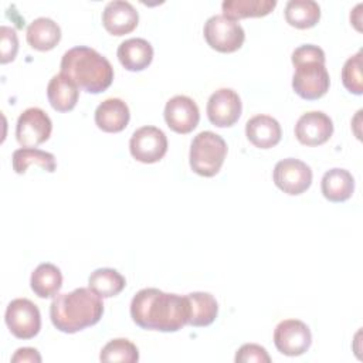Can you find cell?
I'll use <instances>...</instances> for the list:
<instances>
[{
	"label": "cell",
	"mask_w": 363,
	"mask_h": 363,
	"mask_svg": "<svg viewBox=\"0 0 363 363\" xmlns=\"http://www.w3.org/2000/svg\"><path fill=\"white\" fill-rule=\"evenodd\" d=\"M129 150L133 159L140 163H156L167 152V138L156 126H142L132 133Z\"/></svg>",
	"instance_id": "obj_10"
},
{
	"label": "cell",
	"mask_w": 363,
	"mask_h": 363,
	"mask_svg": "<svg viewBox=\"0 0 363 363\" xmlns=\"http://www.w3.org/2000/svg\"><path fill=\"white\" fill-rule=\"evenodd\" d=\"M52 130L50 116L40 108H27L17 119L16 138L23 147H37L48 140Z\"/></svg>",
	"instance_id": "obj_9"
},
{
	"label": "cell",
	"mask_w": 363,
	"mask_h": 363,
	"mask_svg": "<svg viewBox=\"0 0 363 363\" xmlns=\"http://www.w3.org/2000/svg\"><path fill=\"white\" fill-rule=\"evenodd\" d=\"M333 133L332 119L320 111L303 113L295 125V136L305 146H319L326 143Z\"/></svg>",
	"instance_id": "obj_14"
},
{
	"label": "cell",
	"mask_w": 363,
	"mask_h": 363,
	"mask_svg": "<svg viewBox=\"0 0 363 363\" xmlns=\"http://www.w3.org/2000/svg\"><path fill=\"white\" fill-rule=\"evenodd\" d=\"M272 179L279 190L289 196H298L311 187L312 170L305 162L286 157L275 164Z\"/></svg>",
	"instance_id": "obj_8"
},
{
	"label": "cell",
	"mask_w": 363,
	"mask_h": 363,
	"mask_svg": "<svg viewBox=\"0 0 363 363\" xmlns=\"http://www.w3.org/2000/svg\"><path fill=\"white\" fill-rule=\"evenodd\" d=\"M235 362L237 363H269L271 357L265 347L255 345V343H245L242 345L235 354Z\"/></svg>",
	"instance_id": "obj_31"
},
{
	"label": "cell",
	"mask_w": 363,
	"mask_h": 363,
	"mask_svg": "<svg viewBox=\"0 0 363 363\" xmlns=\"http://www.w3.org/2000/svg\"><path fill=\"white\" fill-rule=\"evenodd\" d=\"M47 98L50 105L58 112L72 111L79 98V88L64 74L54 75L47 86Z\"/></svg>",
	"instance_id": "obj_19"
},
{
	"label": "cell",
	"mask_w": 363,
	"mask_h": 363,
	"mask_svg": "<svg viewBox=\"0 0 363 363\" xmlns=\"http://www.w3.org/2000/svg\"><path fill=\"white\" fill-rule=\"evenodd\" d=\"M30 286L38 298H52L62 286V274L54 264L43 262L33 271Z\"/></svg>",
	"instance_id": "obj_22"
},
{
	"label": "cell",
	"mask_w": 363,
	"mask_h": 363,
	"mask_svg": "<svg viewBox=\"0 0 363 363\" xmlns=\"http://www.w3.org/2000/svg\"><path fill=\"white\" fill-rule=\"evenodd\" d=\"M26 38L31 48L37 51H50L60 43L61 28L54 20L38 17L28 24Z\"/></svg>",
	"instance_id": "obj_21"
},
{
	"label": "cell",
	"mask_w": 363,
	"mask_h": 363,
	"mask_svg": "<svg viewBox=\"0 0 363 363\" xmlns=\"http://www.w3.org/2000/svg\"><path fill=\"white\" fill-rule=\"evenodd\" d=\"M13 170L17 174H24L31 164L41 167L45 172L52 173L55 170V156L50 152L40 150L35 147H21L13 153Z\"/></svg>",
	"instance_id": "obj_26"
},
{
	"label": "cell",
	"mask_w": 363,
	"mask_h": 363,
	"mask_svg": "<svg viewBox=\"0 0 363 363\" xmlns=\"http://www.w3.org/2000/svg\"><path fill=\"white\" fill-rule=\"evenodd\" d=\"M320 190L326 200L332 203H343L353 194L354 179L349 170L335 167L323 174Z\"/></svg>",
	"instance_id": "obj_20"
},
{
	"label": "cell",
	"mask_w": 363,
	"mask_h": 363,
	"mask_svg": "<svg viewBox=\"0 0 363 363\" xmlns=\"http://www.w3.org/2000/svg\"><path fill=\"white\" fill-rule=\"evenodd\" d=\"M118 60L128 71H142L147 68L153 60V47L145 38H129L119 44Z\"/></svg>",
	"instance_id": "obj_18"
},
{
	"label": "cell",
	"mask_w": 363,
	"mask_h": 363,
	"mask_svg": "<svg viewBox=\"0 0 363 363\" xmlns=\"http://www.w3.org/2000/svg\"><path fill=\"white\" fill-rule=\"evenodd\" d=\"M242 104L240 95L231 88H220L211 94L207 102L208 121L218 128L233 126L241 116Z\"/></svg>",
	"instance_id": "obj_12"
},
{
	"label": "cell",
	"mask_w": 363,
	"mask_h": 363,
	"mask_svg": "<svg viewBox=\"0 0 363 363\" xmlns=\"http://www.w3.org/2000/svg\"><path fill=\"white\" fill-rule=\"evenodd\" d=\"M6 325L18 339H31L41 329V315L35 303L26 298L13 299L6 309Z\"/></svg>",
	"instance_id": "obj_7"
},
{
	"label": "cell",
	"mask_w": 363,
	"mask_h": 363,
	"mask_svg": "<svg viewBox=\"0 0 363 363\" xmlns=\"http://www.w3.org/2000/svg\"><path fill=\"white\" fill-rule=\"evenodd\" d=\"M139 21L136 9L123 0L109 1L102 11V24L112 35H125L132 33Z\"/></svg>",
	"instance_id": "obj_15"
},
{
	"label": "cell",
	"mask_w": 363,
	"mask_h": 363,
	"mask_svg": "<svg viewBox=\"0 0 363 363\" xmlns=\"http://www.w3.org/2000/svg\"><path fill=\"white\" fill-rule=\"evenodd\" d=\"M0 62L7 64L13 61L18 51V38L13 27L1 26L0 28Z\"/></svg>",
	"instance_id": "obj_30"
},
{
	"label": "cell",
	"mask_w": 363,
	"mask_h": 363,
	"mask_svg": "<svg viewBox=\"0 0 363 363\" xmlns=\"http://www.w3.org/2000/svg\"><path fill=\"white\" fill-rule=\"evenodd\" d=\"M104 315L102 298L89 286L57 295L50 305L52 325L64 333H77L96 325Z\"/></svg>",
	"instance_id": "obj_2"
},
{
	"label": "cell",
	"mask_w": 363,
	"mask_h": 363,
	"mask_svg": "<svg viewBox=\"0 0 363 363\" xmlns=\"http://www.w3.org/2000/svg\"><path fill=\"white\" fill-rule=\"evenodd\" d=\"M247 139L258 149H271L281 140L279 122L269 115H255L245 123Z\"/></svg>",
	"instance_id": "obj_16"
},
{
	"label": "cell",
	"mask_w": 363,
	"mask_h": 363,
	"mask_svg": "<svg viewBox=\"0 0 363 363\" xmlns=\"http://www.w3.org/2000/svg\"><path fill=\"white\" fill-rule=\"evenodd\" d=\"M125 285V278L113 268H98L88 278V286L101 298L116 296Z\"/></svg>",
	"instance_id": "obj_27"
},
{
	"label": "cell",
	"mask_w": 363,
	"mask_h": 363,
	"mask_svg": "<svg viewBox=\"0 0 363 363\" xmlns=\"http://www.w3.org/2000/svg\"><path fill=\"white\" fill-rule=\"evenodd\" d=\"M13 363H18V362H30V363H40L41 362V356L38 353L37 349L34 347H20L16 350V353L11 357Z\"/></svg>",
	"instance_id": "obj_32"
},
{
	"label": "cell",
	"mask_w": 363,
	"mask_h": 363,
	"mask_svg": "<svg viewBox=\"0 0 363 363\" xmlns=\"http://www.w3.org/2000/svg\"><path fill=\"white\" fill-rule=\"evenodd\" d=\"M130 119L129 108L126 102L119 98H108L95 109L96 126L108 133L122 132Z\"/></svg>",
	"instance_id": "obj_17"
},
{
	"label": "cell",
	"mask_w": 363,
	"mask_h": 363,
	"mask_svg": "<svg viewBox=\"0 0 363 363\" xmlns=\"http://www.w3.org/2000/svg\"><path fill=\"white\" fill-rule=\"evenodd\" d=\"M190 305L189 325L204 328L211 325L218 315V305L216 298L208 292H191L186 295Z\"/></svg>",
	"instance_id": "obj_23"
},
{
	"label": "cell",
	"mask_w": 363,
	"mask_h": 363,
	"mask_svg": "<svg viewBox=\"0 0 363 363\" xmlns=\"http://www.w3.org/2000/svg\"><path fill=\"white\" fill-rule=\"evenodd\" d=\"M101 362H123L135 363L139 360L138 347L128 339H113L108 342L99 354Z\"/></svg>",
	"instance_id": "obj_28"
},
{
	"label": "cell",
	"mask_w": 363,
	"mask_h": 363,
	"mask_svg": "<svg viewBox=\"0 0 363 363\" xmlns=\"http://www.w3.org/2000/svg\"><path fill=\"white\" fill-rule=\"evenodd\" d=\"M227 156V143L225 140L211 132L203 130L194 136L190 145V167L194 173L213 177L216 176Z\"/></svg>",
	"instance_id": "obj_5"
},
{
	"label": "cell",
	"mask_w": 363,
	"mask_h": 363,
	"mask_svg": "<svg viewBox=\"0 0 363 363\" xmlns=\"http://www.w3.org/2000/svg\"><path fill=\"white\" fill-rule=\"evenodd\" d=\"M277 6L275 0H224L221 4L223 16L230 20L248 17H264Z\"/></svg>",
	"instance_id": "obj_24"
},
{
	"label": "cell",
	"mask_w": 363,
	"mask_h": 363,
	"mask_svg": "<svg viewBox=\"0 0 363 363\" xmlns=\"http://www.w3.org/2000/svg\"><path fill=\"white\" fill-rule=\"evenodd\" d=\"M130 316L142 329L177 332L189 325L190 305L187 296L167 294L157 288H145L133 296Z\"/></svg>",
	"instance_id": "obj_1"
},
{
	"label": "cell",
	"mask_w": 363,
	"mask_h": 363,
	"mask_svg": "<svg viewBox=\"0 0 363 363\" xmlns=\"http://www.w3.org/2000/svg\"><path fill=\"white\" fill-rule=\"evenodd\" d=\"M342 82L345 88L354 94L362 95L363 92V77H362V51L349 57L342 68Z\"/></svg>",
	"instance_id": "obj_29"
},
{
	"label": "cell",
	"mask_w": 363,
	"mask_h": 363,
	"mask_svg": "<svg viewBox=\"0 0 363 363\" xmlns=\"http://www.w3.org/2000/svg\"><path fill=\"white\" fill-rule=\"evenodd\" d=\"M164 121L167 126L176 133H190L200 121V111L197 104L186 96L176 95L166 102L164 106Z\"/></svg>",
	"instance_id": "obj_13"
},
{
	"label": "cell",
	"mask_w": 363,
	"mask_h": 363,
	"mask_svg": "<svg viewBox=\"0 0 363 363\" xmlns=\"http://www.w3.org/2000/svg\"><path fill=\"white\" fill-rule=\"evenodd\" d=\"M320 7L313 0H289L285 6V20L289 26L305 30L318 24Z\"/></svg>",
	"instance_id": "obj_25"
},
{
	"label": "cell",
	"mask_w": 363,
	"mask_h": 363,
	"mask_svg": "<svg viewBox=\"0 0 363 363\" xmlns=\"http://www.w3.org/2000/svg\"><path fill=\"white\" fill-rule=\"evenodd\" d=\"M291 60L295 67L292 77L295 94L306 101L322 98L330 85L323 50L313 44H303L294 50Z\"/></svg>",
	"instance_id": "obj_4"
},
{
	"label": "cell",
	"mask_w": 363,
	"mask_h": 363,
	"mask_svg": "<svg viewBox=\"0 0 363 363\" xmlns=\"http://www.w3.org/2000/svg\"><path fill=\"white\" fill-rule=\"evenodd\" d=\"M207 44L218 52H234L241 48L245 33L240 23L224 17L223 14L211 16L203 28Z\"/></svg>",
	"instance_id": "obj_6"
},
{
	"label": "cell",
	"mask_w": 363,
	"mask_h": 363,
	"mask_svg": "<svg viewBox=\"0 0 363 363\" xmlns=\"http://www.w3.org/2000/svg\"><path fill=\"white\" fill-rule=\"evenodd\" d=\"M61 74L71 78L77 86L88 94H99L108 89L113 81L111 62L91 47L78 45L69 48L61 58Z\"/></svg>",
	"instance_id": "obj_3"
},
{
	"label": "cell",
	"mask_w": 363,
	"mask_h": 363,
	"mask_svg": "<svg viewBox=\"0 0 363 363\" xmlns=\"http://www.w3.org/2000/svg\"><path fill=\"white\" fill-rule=\"evenodd\" d=\"M274 343L278 352L285 356H301L312 343L311 329L302 320L285 319L274 330Z\"/></svg>",
	"instance_id": "obj_11"
}]
</instances>
